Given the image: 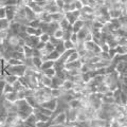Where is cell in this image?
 Wrapping results in <instances>:
<instances>
[{"label": "cell", "instance_id": "obj_1", "mask_svg": "<svg viewBox=\"0 0 127 127\" xmlns=\"http://www.w3.org/2000/svg\"><path fill=\"white\" fill-rule=\"evenodd\" d=\"M16 13H17V5H7V6H5V18L10 22L14 21Z\"/></svg>", "mask_w": 127, "mask_h": 127}, {"label": "cell", "instance_id": "obj_2", "mask_svg": "<svg viewBox=\"0 0 127 127\" xmlns=\"http://www.w3.org/2000/svg\"><path fill=\"white\" fill-rule=\"evenodd\" d=\"M66 123H67V114H66V112H59L58 114H56V116L52 119V121L50 122V124L65 125Z\"/></svg>", "mask_w": 127, "mask_h": 127}, {"label": "cell", "instance_id": "obj_3", "mask_svg": "<svg viewBox=\"0 0 127 127\" xmlns=\"http://www.w3.org/2000/svg\"><path fill=\"white\" fill-rule=\"evenodd\" d=\"M39 41H40V40H39V37H38V36H35V35H32V36L28 35V36H27L25 39H23L25 46L30 47V48H32V49L36 48L37 43H38Z\"/></svg>", "mask_w": 127, "mask_h": 127}, {"label": "cell", "instance_id": "obj_4", "mask_svg": "<svg viewBox=\"0 0 127 127\" xmlns=\"http://www.w3.org/2000/svg\"><path fill=\"white\" fill-rule=\"evenodd\" d=\"M65 14V18L69 21L70 25H73V23L79 18V15H81V11H72V12H67Z\"/></svg>", "mask_w": 127, "mask_h": 127}, {"label": "cell", "instance_id": "obj_5", "mask_svg": "<svg viewBox=\"0 0 127 127\" xmlns=\"http://www.w3.org/2000/svg\"><path fill=\"white\" fill-rule=\"evenodd\" d=\"M40 107L47 108V109H49V110L54 112L57 108V98H50V100H48V101L42 102L40 104Z\"/></svg>", "mask_w": 127, "mask_h": 127}, {"label": "cell", "instance_id": "obj_6", "mask_svg": "<svg viewBox=\"0 0 127 127\" xmlns=\"http://www.w3.org/2000/svg\"><path fill=\"white\" fill-rule=\"evenodd\" d=\"M82 65L83 64L81 62V59H77V61L65 64V69L67 71H69V70H79L81 69V67H82Z\"/></svg>", "mask_w": 127, "mask_h": 127}, {"label": "cell", "instance_id": "obj_7", "mask_svg": "<svg viewBox=\"0 0 127 127\" xmlns=\"http://www.w3.org/2000/svg\"><path fill=\"white\" fill-rule=\"evenodd\" d=\"M90 33V29L87 26L84 25V27L82 28L81 30H79L77 33H76V36H77V39H78V41H82V42H84V39L85 37L87 36Z\"/></svg>", "mask_w": 127, "mask_h": 127}, {"label": "cell", "instance_id": "obj_8", "mask_svg": "<svg viewBox=\"0 0 127 127\" xmlns=\"http://www.w3.org/2000/svg\"><path fill=\"white\" fill-rule=\"evenodd\" d=\"M25 18H26V20L28 21V23H29L30 21H33L34 19H36L37 15L35 14L29 6H25Z\"/></svg>", "mask_w": 127, "mask_h": 127}, {"label": "cell", "instance_id": "obj_9", "mask_svg": "<svg viewBox=\"0 0 127 127\" xmlns=\"http://www.w3.org/2000/svg\"><path fill=\"white\" fill-rule=\"evenodd\" d=\"M28 6H29L30 9L33 11L36 15H39L40 13H42V12H43V9H42V7L39 6L35 1H31V0H30V2H29V4H28Z\"/></svg>", "mask_w": 127, "mask_h": 127}, {"label": "cell", "instance_id": "obj_10", "mask_svg": "<svg viewBox=\"0 0 127 127\" xmlns=\"http://www.w3.org/2000/svg\"><path fill=\"white\" fill-rule=\"evenodd\" d=\"M51 16V21H54V22H59L62 19L65 18V14L63 12H57V13H53V14H50Z\"/></svg>", "mask_w": 127, "mask_h": 127}, {"label": "cell", "instance_id": "obj_11", "mask_svg": "<svg viewBox=\"0 0 127 127\" xmlns=\"http://www.w3.org/2000/svg\"><path fill=\"white\" fill-rule=\"evenodd\" d=\"M59 56H61V54H59L58 52H56V51H52V52H50L49 54H47L45 57H42V61H46V59H49V61H57V59L59 58Z\"/></svg>", "mask_w": 127, "mask_h": 127}, {"label": "cell", "instance_id": "obj_12", "mask_svg": "<svg viewBox=\"0 0 127 127\" xmlns=\"http://www.w3.org/2000/svg\"><path fill=\"white\" fill-rule=\"evenodd\" d=\"M4 100L10 102V103H15L16 101L18 100V95L16 91H13V92H10L7 94H4Z\"/></svg>", "mask_w": 127, "mask_h": 127}, {"label": "cell", "instance_id": "obj_13", "mask_svg": "<svg viewBox=\"0 0 127 127\" xmlns=\"http://www.w3.org/2000/svg\"><path fill=\"white\" fill-rule=\"evenodd\" d=\"M84 27V21H82L81 19H77L73 25H71V29H72V33H77V32Z\"/></svg>", "mask_w": 127, "mask_h": 127}, {"label": "cell", "instance_id": "obj_14", "mask_svg": "<svg viewBox=\"0 0 127 127\" xmlns=\"http://www.w3.org/2000/svg\"><path fill=\"white\" fill-rule=\"evenodd\" d=\"M31 59H32V65H33V67H35L37 70L40 71V67H41V64H42V58L39 57V56H33Z\"/></svg>", "mask_w": 127, "mask_h": 127}, {"label": "cell", "instance_id": "obj_15", "mask_svg": "<svg viewBox=\"0 0 127 127\" xmlns=\"http://www.w3.org/2000/svg\"><path fill=\"white\" fill-rule=\"evenodd\" d=\"M54 64H55L54 61H49V59L42 61L41 67H40V71L46 70V69H50V68H53V67H54Z\"/></svg>", "mask_w": 127, "mask_h": 127}, {"label": "cell", "instance_id": "obj_16", "mask_svg": "<svg viewBox=\"0 0 127 127\" xmlns=\"http://www.w3.org/2000/svg\"><path fill=\"white\" fill-rule=\"evenodd\" d=\"M40 73L42 75H45V76H47V77L52 78V77L55 76V74H56V71H55L54 68H50V69H46V70L40 71Z\"/></svg>", "mask_w": 127, "mask_h": 127}, {"label": "cell", "instance_id": "obj_17", "mask_svg": "<svg viewBox=\"0 0 127 127\" xmlns=\"http://www.w3.org/2000/svg\"><path fill=\"white\" fill-rule=\"evenodd\" d=\"M55 51H56V52H58L59 54H63L64 52H65L66 51V48H65V46H64V40H59V42L57 43L56 46H55Z\"/></svg>", "mask_w": 127, "mask_h": 127}, {"label": "cell", "instance_id": "obj_18", "mask_svg": "<svg viewBox=\"0 0 127 127\" xmlns=\"http://www.w3.org/2000/svg\"><path fill=\"white\" fill-rule=\"evenodd\" d=\"M70 26H71V25H70V23H69V21L67 20L66 18L62 19V20L58 22V27H59V29H62V30H64V31L68 29V28H69Z\"/></svg>", "mask_w": 127, "mask_h": 127}, {"label": "cell", "instance_id": "obj_19", "mask_svg": "<svg viewBox=\"0 0 127 127\" xmlns=\"http://www.w3.org/2000/svg\"><path fill=\"white\" fill-rule=\"evenodd\" d=\"M10 21L7 20L6 18H3V19H0V31L1 30H7L10 28Z\"/></svg>", "mask_w": 127, "mask_h": 127}, {"label": "cell", "instance_id": "obj_20", "mask_svg": "<svg viewBox=\"0 0 127 127\" xmlns=\"http://www.w3.org/2000/svg\"><path fill=\"white\" fill-rule=\"evenodd\" d=\"M37 110L39 111L40 113H42V114H45V116H47V117H49V118H51L53 116V111H51V110H49V109H47V108H43V107H40L39 106V108H37Z\"/></svg>", "mask_w": 127, "mask_h": 127}, {"label": "cell", "instance_id": "obj_21", "mask_svg": "<svg viewBox=\"0 0 127 127\" xmlns=\"http://www.w3.org/2000/svg\"><path fill=\"white\" fill-rule=\"evenodd\" d=\"M3 77H4L5 82L7 83V84H10V85H13L14 83L18 79V77H17V76H15V75H12V74L6 75V76H3Z\"/></svg>", "mask_w": 127, "mask_h": 127}, {"label": "cell", "instance_id": "obj_22", "mask_svg": "<svg viewBox=\"0 0 127 127\" xmlns=\"http://www.w3.org/2000/svg\"><path fill=\"white\" fill-rule=\"evenodd\" d=\"M81 57H79V55H78V53L76 52V51H74V52H72L70 55H69V57H68V59H67V62H66V64L67 63H71V62H74V61H77V59H79Z\"/></svg>", "mask_w": 127, "mask_h": 127}, {"label": "cell", "instance_id": "obj_23", "mask_svg": "<svg viewBox=\"0 0 127 127\" xmlns=\"http://www.w3.org/2000/svg\"><path fill=\"white\" fill-rule=\"evenodd\" d=\"M114 51H116V54L118 55H125L127 53L126 51V46L125 47H122V46H117L114 48Z\"/></svg>", "mask_w": 127, "mask_h": 127}, {"label": "cell", "instance_id": "obj_24", "mask_svg": "<svg viewBox=\"0 0 127 127\" xmlns=\"http://www.w3.org/2000/svg\"><path fill=\"white\" fill-rule=\"evenodd\" d=\"M12 86H13L14 91H16V92H18V91H21V90H23V89H26L25 87H23V86L21 85V83L19 82L18 79H17V81H16V82H15V83H14V84L12 85Z\"/></svg>", "mask_w": 127, "mask_h": 127}, {"label": "cell", "instance_id": "obj_25", "mask_svg": "<svg viewBox=\"0 0 127 127\" xmlns=\"http://www.w3.org/2000/svg\"><path fill=\"white\" fill-rule=\"evenodd\" d=\"M53 37H55V38H57V39H63V36H64V30H62V29H56L54 31V33H53V35H52Z\"/></svg>", "mask_w": 127, "mask_h": 127}, {"label": "cell", "instance_id": "obj_26", "mask_svg": "<svg viewBox=\"0 0 127 127\" xmlns=\"http://www.w3.org/2000/svg\"><path fill=\"white\" fill-rule=\"evenodd\" d=\"M6 63L11 66H18V65H22L23 62L21 61H18V59H15V58H9L6 61Z\"/></svg>", "mask_w": 127, "mask_h": 127}, {"label": "cell", "instance_id": "obj_27", "mask_svg": "<svg viewBox=\"0 0 127 127\" xmlns=\"http://www.w3.org/2000/svg\"><path fill=\"white\" fill-rule=\"evenodd\" d=\"M64 46H65L66 50H72V49L75 50V45L70 40H64Z\"/></svg>", "mask_w": 127, "mask_h": 127}, {"label": "cell", "instance_id": "obj_28", "mask_svg": "<svg viewBox=\"0 0 127 127\" xmlns=\"http://www.w3.org/2000/svg\"><path fill=\"white\" fill-rule=\"evenodd\" d=\"M40 20H39L38 18H36V19H34L33 21H30L29 23H28V26H30V27H33V28H35V29H39V26H40Z\"/></svg>", "mask_w": 127, "mask_h": 127}, {"label": "cell", "instance_id": "obj_29", "mask_svg": "<svg viewBox=\"0 0 127 127\" xmlns=\"http://www.w3.org/2000/svg\"><path fill=\"white\" fill-rule=\"evenodd\" d=\"M14 91V88H13V86L10 85V84H5L4 86V89H3V95L4 94H7V93H10V92H13Z\"/></svg>", "mask_w": 127, "mask_h": 127}, {"label": "cell", "instance_id": "obj_30", "mask_svg": "<svg viewBox=\"0 0 127 127\" xmlns=\"http://www.w3.org/2000/svg\"><path fill=\"white\" fill-rule=\"evenodd\" d=\"M49 39H50V35H48L47 33H42L40 36H39V40H40L41 42H48L49 41Z\"/></svg>", "mask_w": 127, "mask_h": 127}, {"label": "cell", "instance_id": "obj_31", "mask_svg": "<svg viewBox=\"0 0 127 127\" xmlns=\"http://www.w3.org/2000/svg\"><path fill=\"white\" fill-rule=\"evenodd\" d=\"M70 41H72L74 45H76V43L78 42V39H77V36H76V33H72L71 34V36H70V39H69Z\"/></svg>", "mask_w": 127, "mask_h": 127}, {"label": "cell", "instance_id": "obj_32", "mask_svg": "<svg viewBox=\"0 0 127 127\" xmlns=\"http://www.w3.org/2000/svg\"><path fill=\"white\" fill-rule=\"evenodd\" d=\"M55 1V4H56V6L59 9V11H62L64 4H65V2H64V0H54Z\"/></svg>", "mask_w": 127, "mask_h": 127}, {"label": "cell", "instance_id": "obj_33", "mask_svg": "<svg viewBox=\"0 0 127 127\" xmlns=\"http://www.w3.org/2000/svg\"><path fill=\"white\" fill-rule=\"evenodd\" d=\"M59 40H61V39H57V38H55V37H53V36H50L49 42H50V43H52V45L55 47V46H56L57 43L59 42Z\"/></svg>", "mask_w": 127, "mask_h": 127}, {"label": "cell", "instance_id": "obj_34", "mask_svg": "<svg viewBox=\"0 0 127 127\" xmlns=\"http://www.w3.org/2000/svg\"><path fill=\"white\" fill-rule=\"evenodd\" d=\"M5 18V7H0V19Z\"/></svg>", "mask_w": 127, "mask_h": 127}, {"label": "cell", "instance_id": "obj_35", "mask_svg": "<svg viewBox=\"0 0 127 127\" xmlns=\"http://www.w3.org/2000/svg\"><path fill=\"white\" fill-rule=\"evenodd\" d=\"M43 48H45V42L39 41V42L37 43V46H36V49H38V50H42Z\"/></svg>", "mask_w": 127, "mask_h": 127}, {"label": "cell", "instance_id": "obj_36", "mask_svg": "<svg viewBox=\"0 0 127 127\" xmlns=\"http://www.w3.org/2000/svg\"><path fill=\"white\" fill-rule=\"evenodd\" d=\"M91 40H92V35H91V33H89V34L85 37L84 42H88V41H91Z\"/></svg>", "mask_w": 127, "mask_h": 127}, {"label": "cell", "instance_id": "obj_37", "mask_svg": "<svg viewBox=\"0 0 127 127\" xmlns=\"http://www.w3.org/2000/svg\"><path fill=\"white\" fill-rule=\"evenodd\" d=\"M36 2H48L49 0H35Z\"/></svg>", "mask_w": 127, "mask_h": 127}, {"label": "cell", "instance_id": "obj_38", "mask_svg": "<svg viewBox=\"0 0 127 127\" xmlns=\"http://www.w3.org/2000/svg\"><path fill=\"white\" fill-rule=\"evenodd\" d=\"M71 1H72V2H73V1H75V0H71Z\"/></svg>", "mask_w": 127, "mask_h": 127}]
</instances>
